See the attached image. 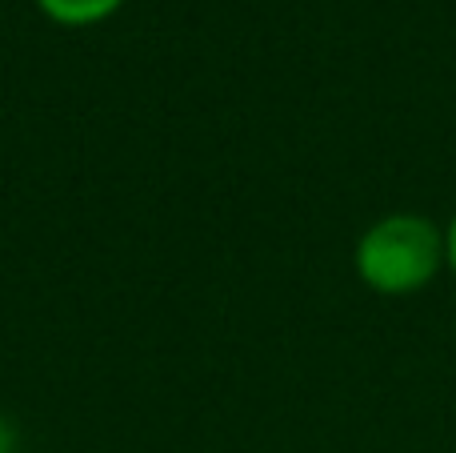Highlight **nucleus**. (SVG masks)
Segmentation results:
<instances>
[{
  "label": "nucleus",
  "mask_w": 456,
  "mask_h": 453,
  "mask_svg": "<svg viewBox=\"0 0 456 453\" xmlns=\"http://www.w3.org/2000/svg\"><path fill=\"white\" fill-rule=\"evenodd\" d=\"M444 269L456 277V213L449 217V225H444Z\"/></svg>",
  "instance_id": "nucleus-4"
},
{
  "label": "nucleus",
  "mask_w": 456,
  "mask_h": 453,
  "mask_svg": "<svg viewBox=\"0 0 456 453\" xmlns=\"http://www.w3.org/2000/svg\"><path fill=\"white\" fill-rule=\"evenodd\" d=\"M353 269L377 297L425 293L444 269V225L409 209L377 217L356 237Z\"/></svg>",
  "instance_id": "nucleus-1"
},
{
  "label": "nucleus",
  "mask_w": 456,
  "mask_h": 453,
  "mask_svg": "<svg viewBox=\"0 0 456 453\" xmlns=\"http://www.w3.org/2000/svg\"><path fill=\"white\" fill-rule=\"evenodd\" d=\"M0 453H20V430L4 409H0Z\"/></svg>",
  "instance_id": "nucleus-3"
},
{
  "label": "nucleus",
  "mask_w": 456,
  "mask_h": 453,
  "mask_svg": "<svg viewBox=\"0 0 456 453\" xmlns=\"http://www.w3.org/2000/svg\"><path fill=\"white\" fill-rule=\"evenodd\" d=\"M128 0H37V8L61 29H93L117 16Z\"/></svg>",
  "instance_id": "nucleus-2"
}]
</instances>
